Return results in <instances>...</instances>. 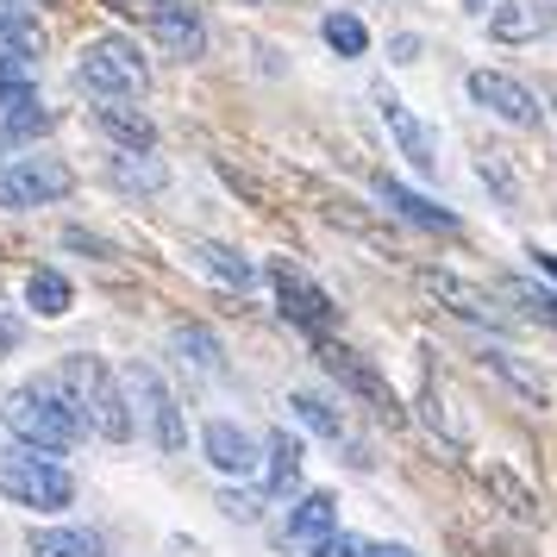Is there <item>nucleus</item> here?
Here are the masks:
<instances>
[{
	"label": "nucleus",
	"mask_w": 557,
	"mask_h": 557,
	"mask_svg": "<svg viewBox=\"0 0 557 557\" xmlns=\"http://www.w3.org/2000/svg\"><path fill=\"white\" fill-rule=\"evenodd\" d=\"M507 295H513L520 307H532V313H539L545 326H557V295H552V288H532V282L513 276V282H507Z\"/></svg>",
	"instance_id": "obj_30"
},
{
	"label": "nucleus",
	"mask_w": 557,
	"mask_h": 557,
	"mask_svg": "<svg viewBox=\"0 0 557 557\" xmlns=\"http://www.w3.org/2000/svg\"><path fill=\"white\" fill-rule=\"evenodd\" d=\"M552 26H557L552 0H507V7L488 13V32H495L502 45H532V38H545Z\"/></svg>",
	"instance_id": "obj_15"
},
{
	"label": "nucleus",
	"mask_w": 557,
	"mask_h": 557,
	"mask_svg": "<svg viewBox=\"0 0 557 557\" xmlns=\"http://www.w3.org/2000/svg\"><path fill=\"white\" fill-rule=\"evenodd\" d=\"M32 557H101V532L88 527H32Z\"/></svg>",
	"instance_id": "obj_19"
},
{
	"label": "nucleus",
	"mask_w": 557,
	"mask_h": 557,
	"mask_svg": "<svg viewBox=\"0 0 557 557\" xmlns=\"http://www.w3.org/2000/svg\"><path fill=\"white\" fill-rule=\"evenodd\" d=\"M332 532H338V495H326V488L301 495L295 513H288V545H295V552H320Z\"/></svg>",
	"instance_id": "obj_14"
},
{
	"label": "nucleus",
	"mask_w": 557,
	"mask_h": 557,
	"mask_svg": "<svg viewBox=\"0 0 557 557\" xmlns=\"http://www.w3.org/2000/svg\"><path fill=\"white\" fill-rule=\"evenodd\" d=\"M0 495L13 507H32V513H63V507L76 502V476H70L51 451L7 445V451H0Z\"/></svg>",
	"instance_id": "obj_2"
},
{
	"label": "nucleus",
	"mask_w": 557,
	"mask_h": 557,
	"mask_svg": "<svg viewBox=\"0 0 557 557\" xmlns=\"http://www.w3.org/2000/svg\"><path fill=\"white\" fill-rule=\"evenodd\" d=\"M320 207H326V220H332V226H351L357 238H376V245H388V238H395V226L370 220V213H363V207L351 201V195H326V188H320Z\"/></svg>",
	"instance_id": "obj_24"
},
{
	"label": "nucleus",
	"mask_w": 557,
	"mask_h": 557,
	"mask_svg": "<svg viewBox=\"0 0 557 557\" xmlns=\"http://www.w3.org/2000/svg\"><path fill=\"white\" fill-rule=\"evenodd\" d=\"M126 382H132V395H138V407H145V426H151L157 451H182V445H188V426H182V407H176V395L163 388V376H157L151 363H132Z\"/></svg>",
	"instance_id": "obj_6"
},
{
	"label": "nucleus",
	"mask_w": 557,
	"mask_h": 557,
	"mask_svg": "<svg viewBox=\"0 0 557 557\" xmlns=\"http://www.w3.org/2000/svg\"><path fill=\"white\" fill-rule=\"evenodd\" d=\"M220 513H226V520H238V527H251L257 513H263V502H257L251 488H226V495H220Z\"/></svg>",
	"instance_id": "obj_31"
},
{
	"label": "nucleus",
	"mask_w": 557,
	"mask_h": 557,
	"mask_svg": "<svg viewBox=\"0 0 557 557\" xmlns=\"http://www.w3.org/2000/svg\"><path fill=\"white\" fill-rule=\"evenodd\" d=\"M195 257H201L207 270L226 282V288H251V282H257V263H251V257H238L232 245H213V238H201V245H195Z\"/></svg>",
	"instance_id": "obj_25"
},
{
	"label": "nucleus",
	"mask_w": 557,
	"mask_h": 557,
	"mask_svg": "<svg viewBox=\"0 0 557 557\" xmlns=\"http://www.w3.org/2000/svg\"><path fill=\"white\" fill-rule=\"evenodd\" d=\"M20 338H26V326H20L13 313H0V363H7V357L20 351Z\"/></svg>",
	"instance_id": "obj_34"
},
{
	"label": "nucleus",
	"mask_w": 557,
	"mask_h": 557,
	"mask_svg": "<svg viewBox=\"0 0 557 557\" xmlns=\"http://www.w3.org/2000/svg\"><path fill=\"white\" fill-rule=\"evenodd\" d=\"M320 363H326V370H332L338 382H345L351 395H363V401L376 407L388 426H401V401L388 395V382L376 376V363H370V357H357L351 345H320Z\"/></svg>",
	"instance_id": "obj_7"
},
{
	"label": "nucleus",
	"mask_w": 557,
	"mask_h": 557,
	"mask_svg": "<svg viewBox=\"0 0 557 557\" xmlns=\"http://www.w3.org/2000/svg\"><path fill=\"white\" fill-rule=\"evenodd\" d=\"M470 101L488 107L507 126H539V101H532L513 76H502V70H476V76H470Z\"/></svg>",
	"instance_id": "obj_10"
},
{
	"label": "nucleus",
	"mask_w": 557,
	"mask_h": 557,
	"mask_svg": "<svg viewBox=\"0 0 557 557\" xmlns=\"http://www.w3.org/2000/svg\"><path fill=\"white\" fill-rule=\"evenodd\" d=\"M170 345H176V357L182 363H195V370H207V376H213V370H220V338H213V332L207 326H176L170 332Z\"/></svg>",
	"instance_id": "obj_26"
},
{
	"label": "nucleus",
	"mask_w": 557,
	"mask_h": 557,
	"mask_svg": "<svg viewBox=\"0 0 557 557\" xmlns=\"http://www.w3.org/2000/svg\"><path fill=\"white\" fill-rule=\"evenodd\" d=\"M288 413H295L307 432H320V438H345V413H338L326 395H307V388H295V395H288Z\"/></svg>",
	"instance_id": "obj_23"
},
{
	"label": "nucleus",
	"mask_w": 557,
	"mask_h": 557,
	"mask_svg": "<svg viewBox=\"0 0 557 557\" xmlns=\"http://www.w3.org/2000/svg\"><path fill=\"white\" fill-rule=\"evenodd\" d=\"M0 51L13 57H45V26H38V13H32L26 0H0Z\"/></svg>",
	"instance_id": "obj_17"
},
{
	"label": "nucleus",
	"mask_w": 557,
	"mask_h": 557,
	"mask_svg": "<svg viewBox=\"0 0 557 557\" xmlns=\"http://www.w3.org/2000/svg\"><path fill=\"white\" fill-rule=\"evenodd\" d=\"M107 176H113V188H126V195H157V188L170 182V170H163L151 151H126V157H113Z\"/></svg>",
	"instance_id": "obj_21"
},
{
	"label": "nucleus",
	"mask_w": 557,
	"mask_h": 557,
	"mask_svg": "<svg viewBox=\"0 0 557 557\" xmlns=\"http://www.w3.org/2000/svg\"><path fill=\"white\" fill-rule=\"evenodd\" d=\"M270 282H276L282 320H295L301 332H313V338H320V332H326L332 320H338V307H332V295L320 288V282H307L301 270L288 263V257H276V263H270Z\"/></svg>",
	"instance_id": "obj_5"
},
{
	"label": "nucleus",
	"mask_w": 557,
	"mask_h": 557,
	"mask_svg": "<svg viewBox=\"0 0 557 557\" xmlns=\"http://www.w3.org/2000/svg\"><path fill=\"white\" fill-rule=\"evenodd\" d=\"M95 126H101L120 151H151V145H157L151 113H138V107H126V101H101V107H95Z\"/></svg>",
	"instance_id": "obj_16"
},
{
	"label": "nucleus",
	"mask_w": 557,
	"mask_h": 557,
	"mask_svg": "<svg viewBox=\"0 0 557 557\" xmlns=\"http://www.w3.org/2000/svg\"><path fill=\"white\" fill-rule=\"evenodd\" d=\"M376 113H382V126H388V138L401 145L407 163H413L420 176H432V170H438V151H432V132L420 126V113H413L401 95H388V88L376 95Z\"/></svg>",
	"instance_id": "obj_9"
},
{
	"label": "nucleus",
	"mask_w": 557,
	"mask_h": 557,
	"mask_svg": "<svg viewBox=\"0 0 557 557\" xmlns=\"http://www.w3.org/2000/svg\"><path fill=\"white\" fill-rule=\"evenodd\" d=\"M151 32H157V45L170 57H201L207 51V26H201V13L195 7H182V0H151Z\"/></svg>",
	"instance_id": "obj_12"
},
{
	"label": "nucleus",
	"mask_w": 557,
	"mask_h": 557,
	"mask_svg": "<svg viewBox=\"0 0 557 557\" xmlns=\"http://www.w3.org/2000/svg\"><path fill=\"white\" fill-rule=\"evenodd\" d=\"M26 307L38 313V320H63V313L76 307V288H70L63 270H32L26 276Z\"/></svg>",
	"instance_id": "obj_20"
},
{
	"label": "nucleus",
	"mask_w": 557,
	"mask_h": 557,
	"mask_svg": "<svg viewBox=\"0 0 557 557\" xmlns=\"http://www.w3.org/2000/svg\"><path fill=\"white\" fill-rule=\"evenodd\" d=\"M388 51H395V63H420V38H413V32H401Z\"/></svg>",
	"instance_id": "obj_35"
},
{
	"label": "nucleus",
	"mask_w": 557,
	"mask_h": 557,
	"mask_svg": "<svg viewBox=\"0 0 557 557\" xmlns=\"http://www.w3.org/2000/svg\"><path fill=\"white\" fill-rule=\"evenodd\" d=\"M76 82L95 101H132V95H145L151 70H145V57H138L132 38H113V32H107V38H88V45H82Z\"/></svg>",
	"instance_id": "obj_3"
},
{
	"label": "nucleus",
	"mask_w": 557,
	"mask_h": 557,
	"mask_svg": "<svg viewBox=\"0 0 557 557\" xmlns=\"http://www.w3.org/2000/svg\"><path fill=\"white\" fill-rule=\"evenodd\" d=\"M532 263H539V270H545V276L557 282V251H532Z\"/></svg>",
	"instance_id": "obj_37"
},
{
	"label": "nucleus",
	"mask_w": 557,
	"mask_h": 557,
	"mask_svg": "<svg viewBox=\"0 0 557 557\" xmlns=\"http://www.w3.org/2000/svg\"><path fill=\"white\" fill-rule=\"evenodd\" d=\"M376 195H382V207H388V213H401V220H413V226H426V232H457V213H451V207L426 201L420 188H407V182H401V176H388V170L376 176Z\"/></svg>",
	"instance_id": "obj_13"
},
{
	"label": "nucleus",
	"mask_w": 557,
	"mask_h": 557,
	"mask_svg": "<svg viewBox=\"0 0 557 557\" xmlns=\"http://www.w3.org/2000/svg\"><path fill=\"white\" fill-rule=\"evenodd\" d=\"M482 482H488V495H495L513 520H539V488H527V482L513 476L507 463H488V470H482Z\"/></svg>",
	"instance_id": "obj_22"
},
{
	"label": "nucleus",
	"mask_w": 557,
	"mask_h": 557,
	"mask_svg": "<svg viewBox=\"0 0 557 557\" xmlns=\"http://www.w3.org/2000/svg\"><path fill=\"white\" fill-rule=\"evenodd\" d=\"M320 38H326L338 57H363V51H370V32H363V20H357V13H326Z\"/></svg>",
	"instance_id": "obj_27"
},
{
	"label": "nucleus",
	"mask_w": 557,
	"mask_h": 557,
	"mask_svg": "<svg viewBox=\"0 0 557 557\" xmlns=\"http://www.w3.org/2000/svg\"><path fill=\"white\" fill-rule=\"evenodd\" d=\"M357 557H413V552H407V545H376V539H363V552Z\"/></svg>",
	"instance_id": "obj_36"
},
{
	"label": "nucleus",
	"mask_w": 557,
	"mask_h": 557,
	"mask_svg": "<svg viewBox=\"0 0 557 557\" xmlns=\"http://www.w3.org/2000/svg\"><path fill=\"white\" fill-rule=\"evenodd\" d=\"M63 245H70V251H88V257H113V245H107V238H95V232H82V226L63 232Z\"/></svg>",
	"instance_id": "obj_33"
},
{
	"label": "nucleus",
	"mask_w": 557,
	"mask_h": 557,
	"mask_svg": "<svg viewBox=\"0 0 557 557\" xmlns=\"http://www.w3.org/2000/svg\"><path fill=\"white\" fill-rule=\"evenodd\" d=\"M426 420H432V432H445V438H463V420H451V413H445V395H438V388H426Z\"/></svg>",
	"instance_id": "obj_32"
},
{
	"label": "nucleus",
	"mask_w": 557,
	"mask_h": 557,
	"mask_svg": "<svg viewBox=\"0 0 557 557\" xmlns=\"http://www.w3.org/2000/svg\"><path fill=\"white\" fill-rule=\"evenodd\" d=\"M0 426L13 432L20 445H32V451H51V457L70 451L82 432H88V426H82V413L57 395L51 382L13 388V395H7V407H0Z\"/></svg>",
	"instance_id": "obj_1"
},
{
	"label": "nucleus",
	"mask_w": 557,
	"mask_h": 557,
	"mask_svg": "<svg viewBox=\"0 0 557 557\" xmlns=\"http://www.w3.org/2000/svg\"><path fill=\"white\" fill-rule=\"evenodd\" d=\"M413 282L426 288L432 301H445L451 313H463L470 326H513V320H507L502 307H495L488 295H482V288H470V282L451 276V270H413Z\"/></svg>",
	"instance_id": "obj_8"
},
{
	"label": "nucleus",
	"mask_w": 557,
	"mask_h": 557,
	"mask_svg": "<svg viewBox=\"0 0 557 557\" xmlns=\"http://www.w3.org/2000/svg\"><path fill=\"white\" fill-rule=\"evenodd\" d=\"M488 363H495V370H502V376L513 382V388H520V395H527L532 407H545V401H552V388H545V376H539V370H527V363H520L513 351H488Z\"/></svg>",
	"instance_id": "obj_28"
},
{
	"label": "nucleus",
	"mask_w": 557,
	"mask_h": 557,
	"mask_svg": "<svg viewBox=\"0 0 557 557\" xmlns=\"http://www.w3.org/2000/svg\"><path fill=\"white\" fill-rule=\"evenodd\" d=\"M201 451H207V463H213L220 476H257V463H263L257 438L245 426H232V420H207Z\"/></svg>",
	"instance_id": "obj_11"
},
{
	"label": "nucleus",
	"mask_w": 557,
	"mask_h": 557,
	"mask_svg": "<svg viewBox=\"0 0 557 557\" xmlns=\"http://www.w3.org/2000/svg\"><path fill=\"white\" fill-rule=\"evenodd\" d=\"M70 188H76V176L57 157H7L0 163V207H51Z\"/></svg>",
	"instance_id": "obj_4"
},
{
	"label": "nucleus",
	"mask_w": 557,
	"mask_h": 557,
	"mask_svg": "<svg viewBox=\"0 0 557 557\" xmlns=\"http://www.w3.org/2000/svg\"><path fill=\"white\" fill-rule=\"evenodd\" d=\"M482 182H495V195L502 201H520V176H513V163H507V151H482Z\"/></svg>",
	"instance_id": "obj_29"
},
{
	"label": "nucleus",
	"mask_w": 557,
	"mask_h": 557,
	"mask_svg": "<svg viewBox=\"0 0 557 557\" xmlns=\"http://www.w3.org/2000/svg\"><path fill=\"white\" fill-rule=\"evenodd\" d=\"M263 476H270V495H295V488H301V438L288 426L270 432V445H263Z\"/></svg>",
	"instance_id": "obj_18"
}]
</instances>
